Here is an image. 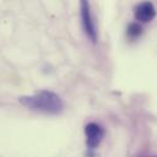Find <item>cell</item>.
I'll return each mask as SVG.
<instances>
[{"instance_id":"obj_1","label":"cell","mask_w":157,"mask_h":157,"mask_svg":"<svg viewBox=\"0 0 157 157\" xmlns=\"http://www.w3.org/2000/svg\"><path fill=\"white\" fill-rule=\"evenodd\" d=\"M18 101L28 109L47 114H59L64 109L63 99L52 91H40L32 96H22L18 98Z\"/></svg>"},{"instance_id":"obj_2","label":"cell","mask_w":157,"mask_h":157,"mask_svg":"<svg viewBox=\"0 0 157 157\" xmlns=\"http://www.w3.org/2000/svg\"><path fill=\"white\" fill-rule=\"evenodd\" d=\"M85 135H86V144L90 151H93L96 147L99 146V144L103 140L104 130L101 125L96 123H90L85 128Z\"/></svg>"},{"instance_id":"obj_3","label":"cell","mask_w":157,"mask_h":157,"mask_svg":"<svg viewBox=\"0 0 157 157\" xmlns=\"http://www.w3.org/2000/svg\"><path fill=\"white\" fill-rule=\"evenodd\" d=\"M81 17H82V26L85 29L86 36L93 42H97V31L94 22L92 20V15L90 11V4L87 1H81Z\"/></svg>"},{"instance_id":"obj_4","label":"cell","mask_w":157,"mask_h":157,"mask_svg":"<svg viewBox=\"0 0 157 157\" xmlns=\"http://www.w3.org/2000/svg\"><path fill=\"white\" fill-rule=\"evenodd\" d=\"M155 15H156V11L152 2L145 1L139 4L135 7V18L139 22H150L153 20Z\"/></svg>"},{"instance_id":"obj_5","label":"cell","mask_w":157,"mask_h":157,"mask_svg":"<svg viewBox=\"0 0 157 157\" xmlns=\"http://www.w3.org/2000/svg\"><path fill=\"white\" fill-rule=\"evenodd\" d=\"M126 33H128V36H129V37H132V38L139 37V36L142 33V27H141L139 23L132 22V23H130V25L128 26Z\"/></svg>"},{"instance_id":"obj_6","label":"cell","mask_w":157,"mask_h":157,"mask_svg":"<svg viewBox=\"0 0 157 157\" xmlns=\"http://www.w3.org/2000/svg\"><path fill=\"white\" fill-rule=\"evenodd\" d=\"M137 157H155V156H147V155H144V156H137Z\"/></svg>"}]
</instances>
